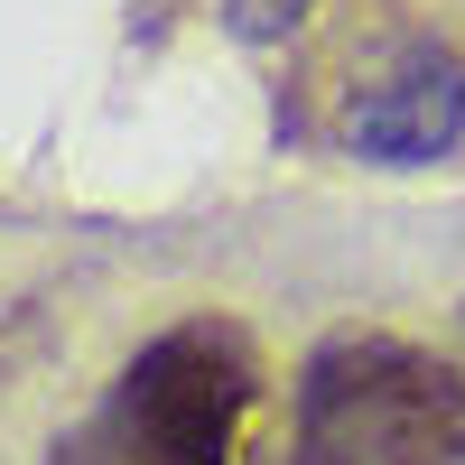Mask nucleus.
Returning <instances> with one entry per match:
<instances>
[{
	"mask_svg": "<svg viewBox=\"0 0 465 465\" xmlns=\"http://www.w3.org/2000/svg\"><path fill=\"white\" fill-rule=\"evenodd\" d=\"M261 410V354L232 317H186L149 335L112 391V465H232Z\"/></svg>",
	"mask_w": 465,
	"mask_h": 465,
	"instance_id": "obj_2",
	"label": "nucleus"
},
{
	"mask_svg": "<svg viewBox=\"0 0 465 465\" xmlns=\"http://www.w3.org/2000/svg\"><path fill=\"white\" fill-rule=\"evenodd\" d=\"M289 465H465V372L410 335H326L298 372Z\"/></svg>",
	"mask_w": 465,
	"mask_h": 465,
	"instance_id": "obj_1",
	"label": "nucleus"
},
{
	"mask_svg": "<svg viewBox=\"0 0 465 465\" xmlns=\"http://www.w3.org/2000/svg\"><path fill=\"white\" fill-rule=\"evenodd\" d=\"M456 140H465V65L438 56V47L401 56L344 112V149L372 159V168H438Z\"/></svg>",
	"mask_w": 465,
	"mask_h": 465,
	"instance_id": "obj_3",
	"label": "nucleus"
},
{
	"mask_svg": "<svg viewBox=\"0 0 465 465\" xmlns=\"http://www.w3.org/2000/svg\"><path fill=\"white\" fill-rule=\"evenodd\" d=\"M214 10H223L232 37H252V47H280V37H289L307 10H317V0H214Z\"/></svg>",
	"mask_w": 465,
	"mask_h": 465,
	"instance_id": "obj_4",
	"label": "nucleus"
}]
</instances>
